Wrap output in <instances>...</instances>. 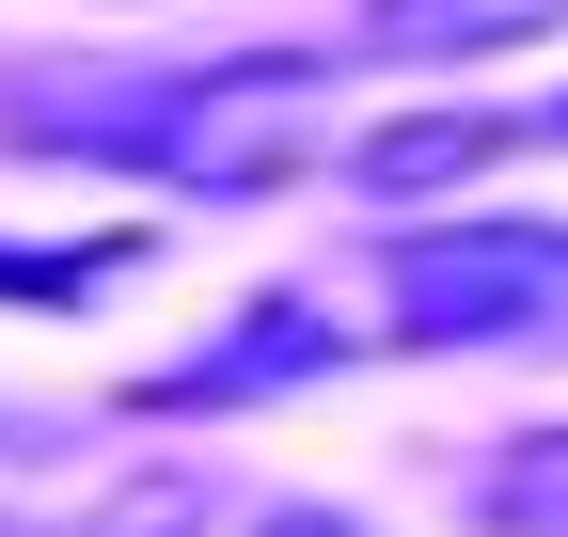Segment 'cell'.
Instances as JSON below:
<instances>
[{
	"label": "cell",
	"instance_id": "cell-1",
	"mask_svg": "<svg viewBox=\"0 0 568 537\" xmlns=\"http://www.w3.org/2000/svg\"><path fill=\"white\" fill-rule=\"evenodd\" d=\"M32 143H80V159H126L190 190V206H253V190H284L316 143H332V80L316 48H237V63H190V80L159 95H111V111H17Z\"/></svg>",
	"mask_w": 568,
	"mask_h": 537
},
{
	"label": "cell",
	"instance_id": "cell-2",
	"mask_svg": "<svg viewBox=\"0 0 568 537\" xmlns=\"http://www.w3.org/2000/svg\"><path fill=\"white\" fill-rule=\"evenodd\" d=\"M395 332L410 348L568 332V222H426V237H395Z\"/></svg>",
	"mask_w": 568,
	"mask_h": 537
},
{
	"label": "cell",
	"instance_id": "cell-3",
	"mask_svg": "<svg viewBox=\"0 0 568 537\" xmlns=\"http://www.w3.org/2000/svg\"><path fill=\"white\" fill-rule=\"evenodd\" d=\"M332 364H347V332H332L316 301H237L222 348L159 364L142 395H159V412H237V395H301V379H332Z\"/></svg>",
	"mask_w": 568,
	"mask_h": 537
},
{
	"label": "cell",
	"instance_id": "cell-4",
	"mask_svg": "<svg viewBox=\"0 0 568 537\" xmlns=\"http://www.w3.org/2000/svg\"><path fill=\"white\" fill-rule=\"evenodd\" d=\"M521 143V111H395V126H364V143H347V174L379 190V206H443L458 174H489Z\"/></svg>",
	"mask_w": 568,
	"mask_h": 537
},
{
	"label": "cell",
	"instance_id": "cell-5",
	"mask_svg": "<svg viewBox=\"0 0 568 537\" xmlns=\"http://www.w3.org/2000/svg\"><path fill=\"white\" fill-rule=\"evenodd\" d=\"M347 32H364L379 63H426V80H443V63H489V48L568 32V0H364Z\"/></svg>",
	"mask_w": 568,
	"mask_h": 537
},
{
	"label": "cell",
	"instance_id": "cell-6",
	"mask_svg": "<svg viewBox=\"0 0 568 537\" xmlns=\"http://www.w3.org/2000/svg\"><path fill=\"white\" fill-rule=\"evenodd\" d=\"M474 521H489V537H568V427H521V443H489V475H474Z\"/></svg>",
	"mask_w": 568,
	"mask_h": 537
},
{
	"label": "cell",
	"instance_id": "cell-7",
	"mask_svg": "<svg viewBox=\"0 0 568 537\" xmlns=\"http://www.w3.org/2000/svg\"><path fill=\"white\" fill-rule=\"evenodd\" d=\"M63 537H205V475H190V458H159V475H111Z\"/></svg>",
	"mask_w": 568,
	"mask_h": 537
},
{
	"label": "cell",
	"instance_id": "cell-8",
	"mask_svg": "<svg viewBox=\"0 0 568 537\" xmlns=\"http://www.w3.org/2000/svg\"><path fill=\"white\" fill-rule=\"evenodd\" d=\"M237 537H364L347 506H268V521H237Z\"/></svg>",
	"mask_w": 568,
	"mask_h": 537
},
{
	"label": "cell",
	"instance_id": "cell-9",
	"mask_svg": "<svg viewBox=\"0 0 568 537\" xmlns=\"http://www.w3.org/2000/svg\"><path fill=\"white\" fill-rule=\"evenodd\" d=\"M521 143H568V95H552V111H537V126H521Z\"/></svg>",
	"mask_w": 568,
	"mask_h": 537
}]
</instances>
